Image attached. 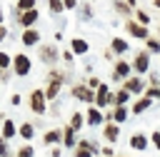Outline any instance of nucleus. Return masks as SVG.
<instances>
[{
    "instance_id": "24",
    "label": "nucleus",
    "mask_w": 160,
    "mask_h": 157,
    "mask_svg": "<svg viewBox=\"0 0 160 157\" xmlns=\"http://www.w3.org/2000/svg\"><path fill=\"white\" fill-rule=\"evenodd\" d=\"M20 135L30 140V137H32V125H22V127H20Z\"/></svg>"
},
{
    "instance_id": "30",
    "label": "nucleus",
    "mask_w": 160,
    "mask_h": 157,
    "mask_svg": "<svg viewBox=\"0 0 160 157\" xmlns=\"http://www.w3.org/2000/svg\"><path fill=\"white\" fill-rule=\"evenodd\" d=\"M148 47H150V50H160V42H158V40H148Z\"/></svg>"
},
{
    "instance_id": "31",
    "label": "nucleus",
    "mask_w": 160,
    "mask_h": 157,
    "mask_svg": "<svg viewBox=\"0 0 160 157\" xmlns=\"http://www.w3.org/2000/svg\"><path fill=\"white\" fill-rule=\"evenodd\" d=\"M0 157H8V145L0 140Z\"/></svg>"
},
{
    "instance_id": "26",
    "label": "nucleus",
    "mask_w": 160,
    "mask_h": 157,
    "mask_svg": "<svg viewBox=\"0 0 160 157\" xmlns=\"http://www.w3.org/2000/svg\"><path fill=\"white\" fill-rule=\"evenodd\" d=\"M18 157H32V147H30V145H25V147H20V152H18Z\"/></svg>"
},
{
    "instance_id": "14",
    "label": "nucleus",
    "mask_w": 160,
    "mask_h": 157,
    "mask_svg": "<svg viewBox=\"0 0 160 157\" xmlns=\"http://www.w3.org/2000/svg\"><path fill=\"white\" fill-rule=\"evenodd\" d=\"M72 50L78 55H82V52H88V42L85 40H72Z\"/></svg>"
},
{
    "instance_id": "15",
    "label": "nucleus",
    "mask_w": 160,
    "mask_h": 157,
    "mask_svg": "<svg viewBox=\"0 0 160 157\" xmlns=\"http://www.w3.org/2000/svg\"><path fill=\"white\" fill-rule=\"evenodd\" d=\"M112 50H115V52H125V50H128V42L120 40V37H115V40H112Z\"/></svg>"
},
{
    "instance_id": "1",
    "label": "nucleus",
    "mask_w": 160,
    "mask_h": 157,
    "mask_svg": "<svg viewBox=\"0 0 160 157\" xmlns=\"http://www.w3.org/2000/svg\"><path fill=\"white\" fill-rule=\"evenodd\" d=\"M30 107H32V112H38V115L45 112V95H42L40 90H35V92L30 95Z\"/></svg>"
},
{
    "instance_id": "23",
    "label": "nucleus",
    "mask_w": 160,
    "mask_h": 157,
    "mask_svg": "<svg viewBox=\"0 0 160 157\" xmlns=\"http://www.w3.org/2000/svg\"><path fill=\"white\" fill-rule=\"evenodd\" d=\"M80 125H82V117H80V115H72V120H70V127H72V130H80Z\"/></svg>"
},
{
    "instance_id": "7",
    "label": "nucleus",
    "mask_w": 160,
    "mask_h": 157,
    "mask_svg": "<svg viewBox=\"0 0 160 157\" xmlns=\"http://www.w3.org/2000/svg\"><path fill=\"white\" fill-rule=\"evenodd\" d=\"M135 70H138V72H140V75H142V72H145V70H148V55H145V52H142V55H138V57H135Z\"/></svg>"
},
{
    "instance_id": "8",
    "label": "nucleus",
    "mask_w": 160,
    "mask_h": 157,
    "mask_svg": "<svg viewBox=\"0 0 160 157\" xmlns=\"http://www.w3.org/2000/svg\"><path fill=\"white\" fill-rule=\"evenodd\" d=\"M125 90H128V92H140V90H142V80H140V77H132V80H128Z\"/></svg>"
},
{
    "instance_id": "29",
    "label": "nucleus",
    "mask_w": 160,
    "mask_h": 157,
    "mask_svg": "<svg viewBox=\"0 0 160 157\" xmlns=\"http://www.w3.org/2000/svg\"><path fill=\"white\" fill-rule=\"evenodd\" d=\"M138 20H140V22H142V25H145V22H150V17H148V15H145V12H140V10H138Z\"/></svg>"
},
{
    "instance_id": "22",
    "label": "nucleus",
    "mask_w": 160,
    "mask_h": 157,
    "mask_svg": "<svg viewBox=\"0 0 160 157\" xmlns=\"http://www.w3.org/2000/svg\"><path fill=\"white\" fill-rule=\"evenodd\" d=\"M112 117H115V120H118V122H122V120H125V117H128V112H125V110H122V107H118V110H115V112H112Z\"/></svg>"
},
{
    "instance_id": "3",
    "label": "nucleus",
    "mask_w": 160,
    "mask_h": 157,
    "mask_svg": "<svg viewBox=\"0 0 160 157\" xmlns=\"http://www.w3.org/2000/svg\"><path fill=\"white\" fill-rule=\"evenodd\" d=\"M72 95H75V97H80V100H85V102H92V100H95V95H92L88 87H82V85H78V87L72 90Z\"/></svg>"
},
{
    "instance_id": "20",
    "label": "nucleus",
    "mask_w": 160,
    "mask_h": 157,
    "mask_svg": "<svg viewBox=\"0 0 160 157\" xmlns=\"http://www.w3.org/2000/svg\"><path fill=\"white\" fill-rule=\"evenodd\" d=\"M32 5H35V0H18V10H32Z\"/></svg>"
},
{
    "instance_id": "13",
    "label": "nucleus",
    "mask_w": 160,
    "mask_h": 157,
    "mask_svg": "<svg viewBox=\"0 0 160 157\" xmlns=\"http://www.w3.org/2000/svg\"><path fill=\"white\" fill-rule=\"evenodd\" d=\"M38 37H40L38 30H28V32L22 35V42H25V45H32V42H38Z\"/></svg>"
},
{
    "instance_id": "5",
    "label": "nucleus",
    "mask_w": 160,
    "mask_h": 157,
    "mask_svg": "<svg viewBox=\"0 0 160 157\" xmlns=\"http://www.w3.org/2000/svg\"><path fill=\"white\" fill-rule=\"evenodd\" d=\"M95 100H98V105H100V107L110 102V95H108V87H105V85H100V90H98V95H95Z\"/></svg>"
},
{
    "instance_id": "9",
    "label": "nucleus",
    "mask_w": 160,
    "mask_h": 157,
    "mask_svg": "<svg viewBox=\"0 0 160 157\" xmlns=\"http://www.w3.org/2000/svg\"><path fill=\"white\" fill-rule=\"evenodd\" d=\"M35 20H38V10H28V12H22V17H20L22 25H32Z\"/></svg>"
},
{
    "instance_id": "2",
    "label": "nucleus",
    "mask_w": 160,
    "mask_h": 157,
    "mask_svg": "<svg viewBox=\"0 0 160 157\" xmlns=\"http://www.w3.org/2000/svg\"><path fill=\"white\" fill-rule=\"evenodd\" d=\"M12 65H15V72H18V75H28V72H30V60H28L25 55H18V57L12 60Z\"/></svg>"
},
{
    "instance_id": "18",
    "label": "nucleus",
    "mask_w": 160,
    "mask_h": 157,
    "mask_svg": "<svg viewBox=\"0 0 160 157\" xmlns=\"http://www.w3.org/2000/svg\"><path fill=\"white\" fill-rule=\"evenodd\" d=\"M65 145H68V147L75 145V130H72V127H65Z\"/></svg>"
},
{
    "instance_id": "21",
    "label": "nucleus",
    "mask_w": 160,
    "mask_h": 157,
    "mask_svg": "<svg viewBox=\"0 0 160 157\" xmlns=\"http://www.w3.org/2000/svg\"><path fill=\"white\" fill-rule=\"evenodd\" d=\"M115 102H118V107H120L122 102H128V90H122V92H118V95H115Z\"/></svg>"
},
{
    "instance_id": "25",
    "label": "nucleus",
    "mask_w": 160,
    "mask_h": 157,
    "mask_svg": "<svg viewBox=\"0 0 160 157\" xmlns=\"http://www.w3.org/2000/svg\"><path fill=\"white\" fill-rule=\"evenodd\" d=\"M62 7H65V2H60V0H50V10H52V12H60Z\"/></svg>"
},
{
    "instance_id": "19",
    "label": "nucleus",
    "mask_w": 160,
    "mask_h": 157,
    "mask_svg": "<svg viewBox=\"0 0 160 157\" xmlns=\"http://www.w3.org/2000/svg\"><path fill=\"white\" fill-rule=\"evenodd\" d=\"M58 140H60V130H52V132L45 135V142H48V145H52V142H58Z\"/></svg>"
},
{
    "instance_id": "6",
    "label": "nucleus",
    "mask_w": 160,
    "mask_h": 157,
    "mask_svg": "<svg viewBox=\"0 0 160 157\" xmlns=\"http://www.w3.org/2000/svg\"><path fill=\"white\" fill-rule=\"evenodd\" d=\"M128 30H130V35H135V37H148V30H145V27H140L138 22H130V25H128Z\"/></svg>"
},
{
    "instance_id": "4",
    "label": "nucleus",
    "mask_w": 160,
    "mask_h": 157,
    "mask_svg": "<svg viewBox=\"0 0 160 157\" xmlns=\"http://www.w3.org/2000/svg\"><path fill=\"white\" fill-rule=\"evenodd\" d=\"M130 147H132V150H145V147H148V137L132 135V137H130Z\"/></svg>"
},
{
    "instance_id": "12",
    "label": "nucleus",
    "mask_w": 160,
    "mask_h": 157,
    "mask_svg": "<svg viewBox=\"0 0 160 157\" xmlns=\"http://www.w3.org/2000/svg\"><path fill=\"white\" fill-rule=\"evenodd\" d=\"M105 137H108L110 142H115V140L120 137V132H118V125H108V127H105Z\"/></svg>"
},
{
    "instance_id": "34",
    "label": "nucleus",
    "mask_w": 160,
    "mask_h": 157,
    "mask_svg": "<svg viewBox=\"0 0 160 157\" xmlns=\"http://www.w3.org/2000/svg\"><path fill=\"white\" fill-rule=\"evenodd\" d=\"M2 37H5V30H2V27H0V40H2Z\"/></svg>"
},
{
    "instance_id": "28",
    "label": "nucleus",
    "mask_w": 160,
    "mask_h": 157,
    "mask_svg": "<svg viewBox=\"0 0 160 157\" xmlns=\"http://www.w3.org/2000/svg\"><path fill=\"white\" fill-rule=\"evenodd\" d=\"M42 57H45V60H52V57H55V52H52V47H45V52H42Z\"/></svg>"
},
{
    "instance_id": "11",
    "label": "nucleus",
    "mask_w": 160,
    "mask_h": 157,
    "mask_svg": "<svg viewBox=\"0 0 160 157\" xmlns=\"http://www.w3.org/2000/svg\"><path fill=\"white\" fill-rule=\"evenodd\" d=\"M88 122H90V125H100V122H102V112H100V110H90V112H88Z\"/></svg>"
},
{
    "instance_id": "10",
    "label": "nucleus",
    "mask_w": 160,
    "mask_h": 157,
    "mask_svg": "<svg viewBox=\"0 0 160 157\" xmlns=\"http://www.w3.org/2000/svg\"><path fill=\"white\" fill-rule=\"evenodd\" d=\"M128 72H130V67H128L125 62H118V65H115V72H112V75H115V80H120V77H125Z\"/></svg>"
},
{
    "instance_id": "33",
    "label": "nucleus",
    "mask_w": 160,
    "mask_h": 157,
    "mask_svg": "<svg viewBox=\"0 0 160 157\" xmlns=\"http://www.w3.org/2000/svg\"><path fill=\"white\" fill-rule=\"evenodd\" d=\"M65 2V7H75V0H62Z\"/></svg>"
},
{
    "instance_id": "32",
    "label": "nucleus",
    "mask_w": 160,
    "mask_h": 157,
    "mask_svg": "<svg viewBox=\"0 0 160 157\" xmlns=\"http://www.w3.org/2000/svg\"><path fill=\"white\" fill-rule=\"evenodd\" d=\"M152 142H155V147L160 150V132H152Z\"/></svg>"
},
{
    "instance_id": "35",
    "label": "nucleus",
    "mask_w": 160,
    "mask_h": 157,
    "mask_svg": "<svg viewBox=\"0 0 160 157\" xmlns=\"http://www.w3.org/2000/svg\"><path fill=\"white\" fill-rule=\"evenodd\" d=\"M155 5H158V7H160V0H155Z\"/></svg>"
},
{
    "instance_id": "16",
    "label": "nucleus",
    "mask_w": 160,
    "mask_h": 157,
    "mask_svg": "<svg viewBox=\"0 0 160 157\" xmlns=\"http://www.w3.org/2000/svg\"><path fill=\"white\" fill-rule=\"evenodd\" d=\"M150 107V97H145V100H140V102H135V107H132V112H142V110H148Z\"/></svg>"
},
{
    "instance_id": "27",
    "label": "nucleus",
    "mask_w": 160,
    "mask_h": 157,
    "mask_svg": "<svg viewBox=\"0 0 160 157\" xmlns=\"http://www.w3.org/2000/svg\"><path fill=\"white\" fill-rule=\"evenodd\" d=\"M8 65H10V57L5 52H0V67H8Z\"/></svg>"
},
{
    "instance_id": "17",
    "label": "nucleus",
    "mask_w": 160,
    "mask_h": 157,
    "mask_svg": "<svg viewBox=\"0 0 160 157\" xmlns=\"http://www.w3.org/2000/svg\"><path fill=\"white\" fill-rule=\"evenodd\" d=\"M15 135V125L10 122V120H5V125H2V137H12Z\"/></svg>"
},
{
    "instance_id": "36",
    "label": "nucleus",
    "mask_w": 160,
    "mask_h": 157,
    "mask_svg": "<svg viewBox=\"0 0 160 157\" xmlns=\"http://www.w3.org/2000/svg\"><path fill=\"white\" fill-rule=\"evenodd\" d=\"M0 20H2V10H0Z\"/></svg>"
}]
</instances>
